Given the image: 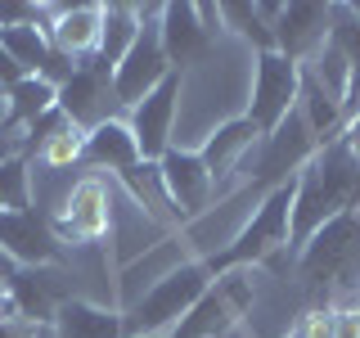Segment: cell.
I'll list each match as a JSON object with an SVG mask.
<instances>
[{"label":"cell","instance_id":"cell-19","mask_svg":"<svg viewBox=\"0 0 360 338\" xmlns=\"http://www.w3.org/2000/svg\"><path fill=\"white\" fill-rule=\"evenodd\" d=\"M0 50H5L27 77H37L45 54H50V37H45L41 27H5L0 32Z\"/></svg>","mask_w":360,"mask_h":338},{"label":"cell","instance_id":"cell-22","mask_svg":"<svg viewBox=\"0 0 360 338\" xmlns=\"http://www.w3.org/2000/svg\"><path fill=\"white\" fill-rule=\"evenodd\" d=\"M297 338H333V302H311L297 315Z\"/></svg>","mask_w":360,"mask_h":338},{"label":"cell","instance_id":"cell-1","mask_svg":"<svg viewBox=\"0 0 360 338\" xmlns=\"http://www.w3.org/2000/svg\"><path fill=\"white\" fill-rule=\"evenodd\" d=\"M342 212H360V158L342 140H329L292 180V221H288L292 257L320 225H329Z\"/></svg>","mask_w":360,"mask_h":338},{"label":"cell","instance_id":"cell-10","mask_svg":"<svg viewBox=\"0 0 360 338\" xmlns=\"http://www.w3.org/2000/svg\"><path fill=\"white\" fill-rule=\"evenodd\" d=\"M329 23H333V5H279L275 23H270V37H275V50L284 59L302 68L315 50H324Z\"/></svg>","mask_w":360,"mask_h":338},{"label":"cell","instance_id":"cell-7","mask_svg":"<svg viewBox=\"0 0 360 338\" xmlns=\"http://www.w3.org/2000/svg\"><path fill=\"white\" fill-rule=\"evenodd\" d=\"M59 113L77 131H95L99 122L117 118V95H112V68L90 54L77 63V73L59 86Z\"/></svg>","mask_w":360,"mask_h":338},{"label":"cell","instance_id":"cell-16","mask_svg":"<svg viewBox=\"0 0 360 338\" xmlns=\"http://www.w3.org/2000/svg\"><path fill=\"white\" fill-rule=\"evenodd\" d=\"M117 180L127 185V194H131L135 208H140L144 217H153L162 230H176V225H180L176 203H172V194H167V180H162V167H158V163H135L131 172H122Z\"/></svg>","mask_w":360,"mask_h":338},{"label":"cell","instance_id":"cell-8","mask_svg":"<svg viewBox=\"0 0 360 338\" xmlns=\"http://www.w3.org/2000/svg\"><path fill=\"white\" fill-rule=\"evenodd\" d=\"M176 108H180V73H172L153 95H144L135 108H127V127L140 144L144 163H162L176 144Z\"/></svg>","mask_w":360,"mask_h":338},{"label":"cell","instance_id":"cell-24","mask_svg":"<svg viewBox=\"0 0 360 338\" xmlns=\"http://www.w3.org/2000/svg\"><path fill=\"white\" fill-rule=\"evenodd\" d=\"M22 77H27V73H22V68H18L14 59H9L5 50H0V90H14V86L22 82Z\"/></svg>","mask_w":360,"mask_h":338},{"label":"cell","instance_id":"cell-21","mask_svg":"<svg viewBox=\"0 0 360 338\" xmlns=\"http://www.w3.org/2000/svg\"><path fill=\"white\" fill-rule=\"evenodd\" d=\"M32 208V172L27 154L0 158V212H27Z\"/></svg>","mask_w":360,"mask_h":338},{"label":"cell","instance_id":"cell-4","mask_svg":"<svg viewBox=\"0 0 360 338\" xmlns=\"http://www.w3.org/2000/svg\"><path fill=\"white\" fill-rule=\"evenodd\" d=\"M50 234L72 248L82 244H104L112 234V189L104 176H82L63 189L59 208L50 212Z\"/></svg>","mask_w":360,"mask_h":338},{"label":"cell","instance_id":"cell-14","mask_svg":"<svg viewBox=\"0 0 360 338\" xmlns=\"http://www.w3.org/2000/svg\"><path fill=\"white\" fill-rule=\"evenodd\" d=\"M50 338H127V320H122L117 307L68 298L50 315Z\"/></svg>","mask_w":360,"mask_h":338},{"label":"cell","instance_id":"cell-25","mask_svg":"<svg viewBox=\"0 0 360 338\" xmlns=\"http://www.w3.org/2000/svg\"><path fill=\"white\" fill-rule=\"evenodd\" d=\"M338 140H342L347 149L360 158V113H356V118H347V127H342V135H338Z\"/></svg>","mask_w":360,"mask_h":338},{"label":"cell","instance_id":"cell-12","mask_svg":"<svg viewBox=\"0 0 360 338\" xmlns=\"http://www.w3.org/2000/svg\"><path fill=\"white\" fill-rule=\"evenodd\" d=\"M158 37H162V50H167V59H172L176 73L194 68L202 54H207V45L221 41L202 27L198 5H162V14H158Z\"/></svg>","mask_w":360,"mask_h":338},{"label":"cell","instance_id":"cell-18","mask_svg":"<svg viewBox=\"0 0 360 338\" xmlns=\"http://www.w3.org/2000/svg\"><path fill=\"white\" fill-rule=\"evenodd\" d=\"M9 95V104H5V113H9V127H37L41 118H50L54 108H59V90H54L50 82H41V77H22V82L14 86V90H5Z\"/></svg>","mask_w":360,"mask_h":338},{"label":"cell","instance_id":"cell-3","mask_svg":"<svg viewBox=\"0 0 360 338\" xmlns=\"http://www.w3.org/2000/svg\"><path fill=\"white\" fill-rule=\"evenodd\" d=\"M257 284H262V270L257 266L221 270L212 280V289L202 293L194 307H189V315L172 330V338H230L248 320V311H252Z\"/></svg>","mask_w":360,"mask_h":338},{"label":"cell","instance_id":"cell-23","mask_svg":"<svg viewBox=\"0 0 360 338\" xmlns=\"http://www.w3.org/2000/svg\"><path fill=\"white\" fill-rule=\"evenodd\" d=\"M333 338H360V302L356 307H333Z\"/></svg>","mask_w":360,"mask_h":338},{"label":"cell","instance_id":"cell-13","mask_svg":"<svg viewBox=\"0 0 360 338\" xmlns=\"http://www.w3.org/2000/svg\"><path fill=\"white\" fill-rule=\"evenodd\" d=\"M99 32H104V5H54L50 18V45L72 59L99 54Z\"/></svg>","mask_w":360,"mask_h":338},{"label":"cell","instance_id":"cell-20","mask_svg":"<svg viewBox=\"0 0 360 338\" xmlns=\"http://www.w3.org/2000/svg\"><path fill=\"white\" fill-rule=\"evenodd\" d=\"M82 144H86V131H77L72 122L59 113V122H54L50 135L41 140V163L50 167V172H63V167L82 163Z\"/></svg>","mask_w":360,"mask_h":338},{"label":"cell","instance_id":"cell-17","mask_svg":"<svg viewBox=\"0 0 360 338\" xmlns=\"http://www.w3.org/2000/svg\"><path fill=\"white\" fill-rule=\"evenodd\" d=\"M140 5H104V32H99V59L117 68L140 37Z\"/></svg>","mask_w":360,"mask_h":338},{"label":"cell","instance_id":"cell-5","mask_svg":"<svg viewBox=\"0 0 360 338\" xmlns=\"http://www.w3.org/2000/svg\"><path fill=\"white\" fill-rule=\"evenodd\" d=\"M158 14H162V5L140 9V23H144L140 37H135V45L127 50V59L112 68V95H117V108H135L144 95H153V90L176 73L172 59H167V50H162V37H158Z\"/></svg>","mask_w":360,"mask_h":338},{"label":"cell","instance_id":"cell-6","mask_svg":"<svg viewBox=\"0 0 360 338\" xmlns=\"http://www.w3.org/2000/svg\"><path fill=\"white\" fill-rule=\"evenodd\" d=\"M297 90H302V68L297 63L284 59L279 50L257 54L252 59V95H248L243 118L262 135H270L292 108H297Z\"/></svg>","mask_w":360,"mask_h":338},{"label":"cell","instance_id":"cell-2","mask_svg":"<svg viewBox=\"0 0 360 338\" xmlns=\"http://www.w3.org/2000/svg\"><path fill=\"white\" fill-rule=\"evenodd\" d=\"M212 289V270L189 257L185 266H176L172 275H162L158 284L135 302L131 311H122L127 320V338H172V330L189 315V307Z\"/></svg>","mask_w":360,"mask_h":338},{"label":"cell","instance_id":"cell-11","mask_svg":"<svg viewBox=\"0 0 360 338\" xmlns=\"http://www.w3.org/2000/svg\"><path fill=\"white\" fill-rule=\"evenodd\" d=\"M0 257L9 266H50L59 257V239L50 234V221L32 212H0Z\"/></svg>","mask_w":360,"mask_h":338},{"label":"cell","instance_id":"cell-9","mask_svg":"<svg viewBox=\"0 0 360 338\" xmlns=\"http://www.w3.org/2000/svg\"><path fill=\"white\" fill-rule=\"evenodd\" d=\"M158 167H162L167 194H172V203H176L180 225H189L194 217H202V212L217 203V180H212L207 163H202L194 149H172Z\"/></svg>","mask_w":360,"mask_h":338},{"label":"cell","instance_id":"cell-15","mask_svg":"<svg viewBox=\"0 0 360 338\" xmlns=\"http://www.w3.org/2000/svg\"><path fill=\"white\" fill-rule=\"evenodd\" d=\"M82 163L86 167H99V172H117V176L131 172L135 163H144L140 144H135V135L127 127V118H108V122H99L95 131H86Z\"/></svg>","mask_w":360,"mask_h":338}]
</instances>
